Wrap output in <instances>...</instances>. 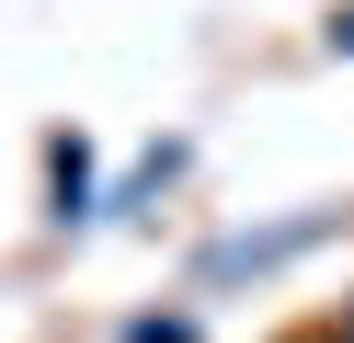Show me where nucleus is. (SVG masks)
Here are the masks:
<instances>
[{
    "label": "nucleus",
    "instance_id": "1",
    "mask_svg": "<svg viewBox=\"0 0 354 343\" xmlns=\"http://www.w3.org/2000/svg\"><path fill=\"white\" fill-rule=\"evenodd\" d=\"M92 218H103V160L80 126H57L46 137V229H92Z\"/></svg>",
    "mask_w": 354,
    "mask_h": 343
},
{
    "label": "nucleus",
    "instance_id": "2",
    "mask_svg": "<svg viewBox=\"0 0 354 343\" xmlns=\"http://www.w3.org/2000/svg\"><path fill=\"white\" fill-rule=\"evenodd\" d=\"M308 240H331V218H286V229H240V240H217L206 263H194V286H229V274H274V263H297Z\"/></svg>",
    "mask_w": 354,
    "mask_h": 343
},
{
    "label": "nucleus",
    "instance_id": "3",
    "mask_svg": "<svg viewBox=\"0 0 354 343\" xmlns=\"http://www.w3.org/2000/svg\"><path fill=\"white\" fill-rule=\"evenodd\" d=\"M126 343H206V332H194V309H138Z\"/></svg>",
    "mask_w": 354,
    "mask_h": 343
},
{
    "label": "nucleus",
    "instance_id": "5",
    "mask_svg": "<svg viewBox=\"0 0 354 343\" xmlns=\"http://www.w3.org/2000/svg\"><path fill=\"white\" fill-rule=\"evenodd\" d=\"M320 343H354V320H331V332H320Z\"/></svg>",
    "mask_w": 354,
    "mask_h": 343
},
{
    "label": "nucleus",
    "instance_id": "4",
    "mask_svg": "<svg viewBox=\"0 0 354 343\" xmlns=\"http://www.w3.org/2000/svg\"><path fill=\"white\" fill-rule=\"evenodd\" d=\"M331 58H354V12H331Z\"/></svg>",
    "mask_w": 354,
    "mask_h": 343
}]
</instances>
